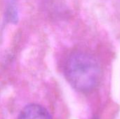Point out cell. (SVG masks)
Listing matches in <instances>:
<instances>
[{"mask_svg": "<svg viewBox=\"0 0 120 119\" xmlns=\"http://www.w3.org/2000/svg\"><path fill=\"white\" fill-rule=\"evenodd\" d=\"M18 119H52L48 110L38 104H30L20 112Z\"/></svg>", "mask_w": 120, "mask_h": 119, "instance_id": "cell-2", "label": "cell"}, {"mask_svg": "<svg viewBox=\"0 0 120 119\" xmlns=\"http://www.w3.org/2000/svg\"><path fill=\"white\" fill-rule=\"evenodd\" d=\"M65 76L77 91L87 93L94 90L101 78V68L97 60L84 52H75L66 60Z\"/></svg>", "mask_w": 120, "mask_h": 119, "instance_id": "cell-1", "label": "cell"}, {"mask_svg": "<svg viewBox=\"0 0 120 119\" xmlns=\"http://www.w3.org/2000/svg\"><path fill=\"white\" fill-rule=\"evenodd\" d=\"M96 119V118H94V119Z\"/></svg>", "mask_w": 120, "mask_h": 119, "instance_id": "cell-4", "label": "cell"}, {"mask_svg": "<svg viewBox=\"0 0 120 119\" xmlns=\"http://www.w3.org/2000/svg\"><path fill=\"white\" fill-rule=\"evenodd\" d=\"M5 20L8 23L16 24L18 21V11L16 0H6Z\"/></svg>", "mask_w": 120, "mask_h": 119, "instance_id": "cell-3", "label": "cell"}]
</instances>
